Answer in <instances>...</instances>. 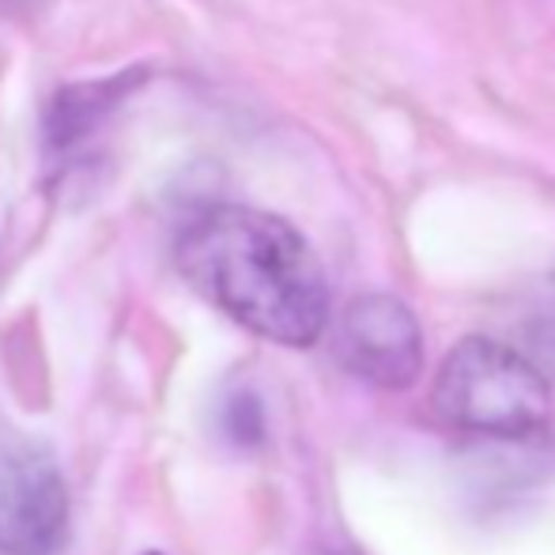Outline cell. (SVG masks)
<instances>
[{
	"label": "cell",
	"mask_w": 555,
	"mask_h": 555,
	"mask_svg": "<svg viewBox=\"0 0 555 555\" xmlns=\"http://www.w3.org/2000/svg\"><path fill=\"white\" fill-rule=\"evenodd\" d=\"M178 272L242 330L310 348L330 325V280L287 220L249 205H208L175 242Z\"/></svg>",
	"instance_id": "obj_1"
},
{
	"label": "cell",
	"mask_w": 555,
	"mask_h": 555,
	"mask_svg": "<svg viewBox=\"0 0 555 555\" xmlns=\"http://www.w3.org/2000/svg\"><path fill=\"white\" fill-rule=\"evenodd\" d=\"M435 409L457 431L526 439L548 424L552 389L518 348L491 336H465L435 378Z\"/></svg>",
	"instance_id": "obj_2"
},
{
	"label": "cell",
	"mask_w": 555,
	"mask_h": 555,
	"mask_svg": "<svg viewBox=\"0 0 555 555\" xmlns=\"http://www.w3.org/2000/svg\"><path fill=\"white\" fill-rule=\"evenodd\" d=\"M68 514L53 450L0 412V555H53L68 537Z\"/></svg>",
	"instance_id": "obj_3"
},
{
	"label": "cell",
	"mask_w": 555,
	"mask_h": 555,
	"mask_svg": "<svg viewBox=\"0 0 555 555\" xmlns=\"http://www.w3.org/2000/svg\"><path fill=\"white\" fill-rule=\"evenodd\" d=\"M336 359L378 389H409L424 366L416 314L393 295H359L336 325Z\"/></svg>",
	"instance_id": "obj_4"
},
{
	"label": "cell",
	"mask_w": 555,
	"mask_h": 555,
	"mask_svg": "<svg viewBox=\"0 0 555 555\" xmlns=\"http://www.w3.org/2000/svg\"><path fill=\"white\" fill-rule=\"evenodd\" d=\"M137 80L140 73H121L111 80H83L61 88L46 111V147L53 155L76 152L117 111V103L137 88Z\"/></svg>",
	"instance_id": "obj_5"
},
{
	"label": "cell",
	"mask_w": 555,
	"mask_h": 555,
	"mask_svg": "<svg viewBox=\"0 0 555 555\" xmlns=\"http://www.w3.org/2000/svg\"><path fill=\"white\" fill-rule=\"evenodd\" d=\"M220 431L223 439L238 450H254L264 442L269 420H264V404L254 389H234L220 401Z\"/></svg>",
	"instance_id": "obj_6"
},
{
	"label": "cell",
	"mask_w": 555,
	"mask_h": 555,
	"mask_svg": "<svg viewBox=\"0 0 555 555\" xmlns=\"http://www.w3.org/2000/svg\"><path fill=\"white\" fill-rule=\"evenodd\" d=\"M521 356L544 374V366H555V302L537 310L526 325V351Z\"/></svg>",
	"instance_id": "obj_7"
},
{
	"label": "cell",
	"mask_w": 555,
	"mask_h": 555,
	"mask_svg": "<svg viewBox=\"0 0 555 555\" xmlns=\"http://www.w3.org/2000/svg\"><path fill=\"white\" fill-rule=\"evenodd\" d=\"M53 0H0V23L12 20H38Z\"/></svg>",
	"instance_id": "obj_8"
},
{
	"label": "cell",
	"mask_w": 555,
	"mask_h": 555,
	"mask_svg": "<svg viewBox=\"0 0 555 555\" xmlns=\"http://www.w3.org/2000/svg\"><path fill=\"white\" fill-rule=\"evenodd\" d=\"M144 555H163V552H144Z\"/></svg>",
	"instance_id": "obj_9"
}]
</instances>
